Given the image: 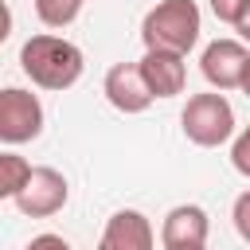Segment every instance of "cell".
Segmentation results:
<instances>
[{
  "label": "cell",
  "instance_id": "6da1fadb",
  "mask_svg": "<svg viewBox=\"0 0 250 250\" xmlns=\"http://www.w3.org/2000/svg\"><path fill=\"white\" fill-rule=\"evenodd\" d=\"M20 66L43 90H70L86 70V55H82L78 43L43 31V35H31L20 47Z\"/></svg>",
  "mask_w": 250,
  "mask_h": 250
},
{
  "label": "cell",
  "instance_id": "7a4b0ae2",
  "mask_svg": "<svg viewBox=\"0 0 250 250\" xmlns=\"http://www.w3.org/2000/svg\"><path fill=\"white\" fill-rule=\"evenodd\" d=\"M199 4L195 0H160L141 20L145 51H176L188 55L199 43Z\"/></svg>",
  "mask_w": 250,
  "mask_h": 250
},
{
  "label": "cell",
  "instance_id": "3957f363",
  "mask_svg": "<svg viewBox=\"0 0 250 250\" xmlns=\"http://www.w3.org/2000/svg\"><path fill=\"white\" fill-rule=\"evenodd\" d=\"M180 125H184V137L199 148H219L234 137V109L230 102L211 90V94H191L184 113H180Z\"/></svg>",
  "mask_w": 250,
  "mask_h": 250
},
{
  "label": "cell",
  "instance_id": "277c9868",
  "mask_svg": "<svg viewBox=\"0 0 250 250\" xmlns=\"http://www.w3.org/2000/svg\"><path fill=\"white\" fill-rule=\"evenodd\" d=\"M66 199H70L66 176H62L59 168L39 164V168H31L27 184L20 188V195H16L12 203H16L20 215H27V219H51V215H59V211L66 207Z\"/></svg>",
  "mask_w": 250,
  "mask_h": 250
},
{
  "label": "cell",
  "instance_id": "5b68a950",
  "mask_svg": "<svg viewBox=\"0 0 250 250\" xmlns=\"http://www.w3.org/2000/svg\"><path fill=\"white\" fill-rule=\"evenodd\" d=\"M43 133V105L31 90L8 86L0 94V141L4 145H27Z\"/></svg>",
  "mask_w": 250,
  "mask_h": 250
},
{
  "label": "cell",
  "instance_id": "8992f818",
  "mask_svg": "<svg viewBox=\"0 0 250 250\" xmlns=\"http://www.w3.org/2000/svg\"><path fill=\"white\" fill-rule=\"evenodd\" d=\"M199 70L215 90H242L250 78V51L242 39H215L203 47Z\"/></svg>",
  "mask_w": 250,
  "mask_h": 250
},
{
  "label": "cell",
  "instance_id": "52a82bcc",
  "mask_svg": "<svg viewBox=\"0 0 250 250\" xmlns=\"http://www.w3.org/2000/svg\"><path fill=\"white\" fill-rule=\"evenodd\" d=\"M102 94H105L109 105L121 109V113H145V109L156 102V94H152L141 62H113V66L105 70Z\"/></svg>",
  "mask_w": 250,
  "mask_h": 250
},
{
  "label": "cell",
  "instance_id": "ba28073f",
  "mask_svg": "<svg viewBox=\"0 0 250 250\" xmlns=\"http://www.w3.org/2000/svg\"><path fill=\"white\" fill-rule=\"evenodd\" d=\"M207 234H211L207 211L199 203H180V207H172L164 215L160 246L164 250H203L207 246Z\"/></svg>",
  "mask_w": 250,
  "mask_h": 250
},
{
  "label": "cell",
  "instance_id": "9c48e42d",
  "mask_svg": "<svg viewBox=\"0 0 250 250\" xmlns=\"http://www.w3.org/2000/svg\"><path fill=\"white\" fill-rule=\"evenodd\" d=\"M98 246L102 250H152L156 246V234H152V223L141 211L125 207V211H113L109 215Z\"/></svg>",
  "mask_w": 250,
  "mask_h": 250
},
{
  "label": "cell",
  "instance_id": "30bf717a",
  "mask_svg": "<svg viewBox=\"0 0 250 250\" xmlns=\"http://www.w3.org/2000/svg\"><path fill=\"white\" fill-rule=\"evenodd\" d=\"M141 70H145V78H148L156 98H176L188 86V62L176 51H145Z\"/></svg>",
  "mask_w": 250,
  "mask_h": 250
},
{
  "label": "cell",
  "instance_id": "8fae6325",
  "mask_svg": "<svg viewBox=\"0 0 250 250\" xmlns=\"http://www.w3.org/2000/svg\"><path fill=\"white\" fill-rule=\"evenodd\" d=\"M31 176V164L16 152H0V199H16L20 188L27 184Z\"/></svg>",
  "mask_w": 250,
  "mask_h": 250
},
{
  "label": "cell",
  "instance_id": "7c38bea8",
  "mask_svg": "<svg viewBox=\"0 0 250 250\" xmlns=\"http://www.w3.org/2000/svg\"><path fill=\"white\" fill-rule=\"evenodd\" d=\"M86 0H35V16L47 23V27H66L78 20Z\"/></svg>",
  "mask_w": 250,
  "mask_h": 250
},
{
  "label": "cell",
  "instance_id": "4fadbf2b",
  "mask_svg": "<svg viewBox=\"0 0 250 250\" xmlns=\"http://www.w3.org/2000/svg\"><path fill=\"white\" fill-rule=\"evenodd\" d=\"M230 164H234V172H238V176H246V180H250V125L234 137V145H230Z\"/></svg>",
  "mask_w": 250,
  "mask_h": 250
},
{
  "label": "cell",
  "instance_id": "5bb4252c",
  "mask_svg": "<svg viewBox=\"0 0 250 250\" xmlns=\"http://www.w3.org/2000/svg\"><path fill=\"white\" fill-rule=\"evenodd\" d=\"M230 219H234V230H238V238L242 242H250V188L234 199V207H230Z\"/></svg>",
  "mask_w": 250,
  "mask_h": 250
},
{
  "label": "cell",
  "instance_id": "9a60e30c",
  "mask_svg": "<svg viewBox=\"0 0 250 250\" xmlns=\"http://www.w3.org/2000/svg\"><path fill=\"white\" fill-rule=\"evenodd\" d=\"M250 8V0H211V12H215V20H223V23H238L242 20V12Z\"/></svg>",
  "mask_w": 250,
  "mask_h": 250
},
{
  "label": "cell",
  "instance_id": "2e32d148",
  "mask_svg": "<svg viewBox=\"0 0 250 250\" xmlns=\"http://www.w3.org/2000/svg\"><path fill=\"white\" fill-rule=\"evenodd\" d=\"M39 246H59V250H66V238H62V234H35V238L27 242V250H39Z\"/></svg>",
  "mask_w": 250,
  "mask_h": 250
},
{
  "label": "cell",
  "instance_id": "e0dca14e",
  "mask_svg": "<svg viewBox=\"0 0 250 250\" xmlns=\"http://www.w3.org/2000/svg\"><path fill=\"white\" fill-rule=\"evenodd\" d=\"M234 31H238V35H242V39L250 43V8H246V12H242V20L234 23Z\"/></svg>",
  "mask_w": 250,
  "mask_h": 250
},
{
  "label": "cell",
  "instance_id": "ac0fdd59",
  "mask_svg": "<svg viewBox=\"0 0 250 250\" xmlns=\"http://www.w3.org/2000/svg\"><path fill=\"white\" fill-rule=\"evenodd\" d=\"M242 90H246V98H250V78H246V86H242Z\"/></svg>",
  "mask_w": 250,
  "mask_h": 250
}]
</instances>
